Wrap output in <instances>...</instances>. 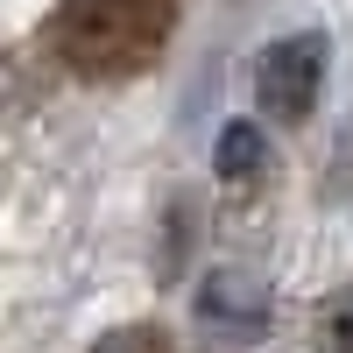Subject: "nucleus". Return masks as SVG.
Wrapping results in <instances>:
<instances>
[{
  "instance_id": "3",
  "label": "nucleus",
  "mask_w": 353,
  "mask_h": 353,
  "mask_svg": "<svg viewBox=\"0 0 353 353\" xmlns=\"http://www.w3.org/2000/svg\"><path fill=\"white\" fill-rule=\"evenodd\" d=\"M198 311L212 318V325H241V332H254L261 325V290L248 283V276H212L198 290Z\"/></svg>"
},
{
  "instance_id": "1",
  "label": "nucleus",
  "mask_w": 353,
  "mask_h": 353,
  "mask_svg": "<svg viewBox=\"0 0 353 353\" xmlns=\"http://www.w3.org/2000/svg\"><path fill=\"white\" fill-rule=\"evenodd\" d=\"M50 36H57V50H64L78 71L121 78V71L156 57L163 14H156V0H64Z\"/></svg>"
},
{
  "instance_id": "5",
  "label": "nucleus",
  "mask_w": 353,
  "mask_h": 353,
  "mask_svg": "<svg viewBox=\"0 0 353 353\" xmlns=\"http://www.w3.org/2000/svg\"><path fill=\"white\" fill-rule=\"evenodd\" d=\"M325 346H332V353H353V297H339V304H332V325H325Z\"/></svg>"
},
{
  "instance_id": "4",
  "label": "nucleus",
  "mask_w": 353,
  "mask_h": 353,
  "mask_svg": "<svg viewBox=\"0 0 353 353\" xmlns=\"http://www.w3.org/2000/svg\"><path fill=\"white\" fill-rule=\"evenodd\" d=\"M261 128L254 121H226L219 128V141H212V170H219V184H248V176L261 170Z\"/></svg>"
},
{
  "instance_id": "2",
  "label": "nucleus",
  "mask_w": 353,
  "mask_h": 353,
  "mask_svg": "<svg viewBox=\"0 0 353 353\" xmlns=\"http://www.w3.org/2000/svg\"><path fill=\"white\" fill-rule=\"evenodd\" d=\"M318 92H325V36H283L261 50L254 64V99L269 121H304V113L318 106Z\"/></svg>"
}]
</instances>
